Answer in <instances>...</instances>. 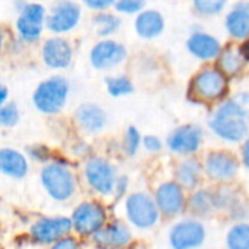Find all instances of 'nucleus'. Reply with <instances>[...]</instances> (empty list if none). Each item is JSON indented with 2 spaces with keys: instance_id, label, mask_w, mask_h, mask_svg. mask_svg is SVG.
I'll use <instances>...</instances> for the list:
<instances>
[{
  "instance_id": "1",
  "label": "nucleus",
  "mask_w": 249,
  "mask_h": 249,
  "mask_svg": "<svg viewBox=\"0 0 249 249\" xmlns=\"http://www.w3.org/2000/svg\"><path fill=\"white\" fill-rule=\"evenodd\" d=\"M40 180L47 195L59 202L71 199L76 189V178L71 169V161L60 154H54L53 160L43 166Z\"/></svg>"
},
{
  "instance_id": "2",
  "label": "nucleus",
  "mask_w": 249,
  "mask_h": 249,
  "mask_svg": "<svg viewBox=\"0 0 249 249\" xmlns=\"http://www.w3.org/2000/svg\"><path fill=\"white\" fill-rule=\"evenodd\" d=\"M71 92V84L69 81L62 75H53L46 79H43L34 89L31 100L33 106L37 111L54 116L59 114L69 98Z\"/></svg>"
},
{
  "instance_id": "3",
  "label": "nucleus",
  "mask_w": 249,
  "mask_h": 249,
  "mask_svg": "<svg viewBox=\"0 0 249 249\" xmlns=\"http://www.w3.org/2000/svg\"><path fill=\"white\" fill-rule=\"evenodd\" d=\"M227 89V76L218 68H204L191 78L188 98L195 104L214 103L224 98Z\"/></svg>"
},
{
  "instance_id": "4",
  "label": "nucleus",
  "mask_w": 249,
  "mask_h": 249,
  "mask_svg": "<svg viewBox=\"0 0 249 249\" xmlns=\"http://www.w3.org/2000/svg\"><path fill=\"white\" fill-rule=\"evenodd\" d=\"M15 8L18 11V18L15 21L17 37L24 44H36L41 40L46 30L47 9L38 2L27 0H17Z\"/></svg>"
},
{
  "instance_id": "5",
  "label": "nucleus",
  "mask_w": 249,
  "mask_h": 249,
  "mask_svg": "<svg viewBox=\"0 0 249 249\" xmlns=\"http://www.w3.org/2000/svg\"><path fill=\"white\" fill-rule=\"evenodd\" d=\"M211 131L227 142H240L248 135V122L234 110L230 101H224L210 119Z\"/></svg>"
},
{
  "instance_id": "6",
  "label": "nucleus",
  "mask_w": 249,
  "mask_h": 249,
  "mask_svg": "<svg viewBox=\"0 0 249 249\" xmlns=\"http://www.w3.org/2000/svg\"><path fill=\"white\" fill-rule=\"evenodd\" d=\"M82 19V8L75 0H57L47 12L46 30L53 36H65L76 30Z\"/></svg>"
},
{
  "instance_id": "7",
  "label": "nucleus",
  "mask_w": 249,
  "mask_h": 249,
  "mask_svg": "<svg viewBox=\"0 0 249 249\" xmlns=\"http://www.w3.org/2000/svg\"><path fill=\"white\" fill-rule=\"evenodd\" d=\"M116 167L101 156L92 154L84 163V178L87 185L100 195H111L116 180Z\"/></svg>"
},
{
  "instance_id": "8",
  "label": "nucleus",
  "mask_w": 249,
  "mask_h": 249,
  "mask_svg": "<svg viewBox=\"0 0 249 249\" xmlns=\"http://www.w3.org/2000/svg\"><path fill=\"white\" fill-rule=\"evenodd\" d=\"M128 220L138 229H150L157 224L160 218V211L156 201L147 192H134L128 195L124 202Z\"/></svg>"
},
{
  "instance_id": "9",
  "label": "nucleus",
  "mask_w": 249,
  "mask_h": 249,
  "mask_svg": "<svg viewBox=\"0 0 249 249\" xmlns=\"http://www.w3.org/2000/svg\"><path fill=\"white\" fill-rule=\"evenodd\" d=\"M128 57V49L114 38H100L89 50V65L95 71H111Z\"/></svg>"
},
{
  "instance_id": "10",
  "label": "nucleus",
  "mask_w": 249,
  "mask_h": 249,
  "mask_svg": "<svg viewBox=\"0 0 249 249\" xmlns=\"http://www.w3.org/2000/svg\"><path fill=\"white\" fill-rule=\"evenodd\" d=\"M239 167L240 164L237 157L233 153L224 150L208 153L202 164V170L207 178L218 183L233 180L237 176Z\"/></svg>"
},
{
  "instance_id": "11",
  "label": "nucleus",
  "mask_w": 249,
  "mask_h": 249,
  "mask_svg": "<svg viewBox=\"0 0 249 249\" xmlns=\"http://www.w3.org/2000/svg\"><path fill=\"white\" fill-rule=\"evenodd\" d=\"M73 46L63 36H52L41 44V60L52 71H65L73 62Z\"/></svg>"
},
{
  "instance_id": "12",
  "label": "nucleus",
  "mask_w": 249,
  "mask_h": 249,
  "mask_svg": "<svg viewBox=\"0 0 249 249\" xmlns=\"http://www.w3.org/2000/svg\"><path fill=\"white\" fill-rule=\"evenodd\" d=\"M207 237L205 226L195 218L176 223L169 233L172 249H196L204 245Z\"/></svg>"
},
{
  "instance_id": "13",
  "label": "nucleus",
  "mask_w": 249,
  "mask_h": 249,
  "mask_svg": "<svg viewBox=\"0 0 249 249\" xmlns=\"http://www.w3.org/2000/svg\"><path fill=\"white\" fill-rule=\"evenodd\" d=\"M107 213L100 202L85 201L81 202L72 213V227L84 236L94 234L100 227L106 224Z\"/></svg>"
},
{
  "instance_id": "14",
  "label": "nucleus",
  "mask_w": 249,
  "mask_h": 249,
  "mask_svg": "<svg viewBox=\"0 0 249 249\" xmlns=\"http://www.w3.org/2000/svg\"><path fill=\"white\" fill-rule=\"evenodd\" d=\"M154 201L160 214L169 218L180 215L186 208L185 189L176 180H167L160 183L156 189Z\"/></svg>"
},
{
  "instance_id": "15",
  "label": "nucleus",
  "mask_w": 249,
  "mask_h": 249,
  "mask_svg": "<svg viewBox=\"0 0 249 249\" xmlns=\"http://www.w3.org/2000/svg\"><path fill=\"white\" fill-rule=\"evenodd\" d=\"M166 145L176 156H192L202 145V129L195 124H180L167 135Z\"/></svg>"
},
{
  "instance_id": "16",
  "label": "nucleus",
  "mask_w": 249,
  "mask_h": 249,
  "mask_svg": "<svg viewBox=\"0 0 249 249\" xmlns=\"http://www.w3.org/2000/svg\"><path fill=\"white\" fill-rule=\"evenodd\" d=\"M76 128L85 135H98L107 126V113L97 103H82L73 113Z\"/></svg>"
},
{
  "instance_id": "17",
  "label": "nucleus",
  "mask_w": 249,
  "mask_h": 249,
  "mask_svg": "<svg viewBox=\"0 0 249 249\" xmlns=\"http://www.w3.org/2000/svg\"><path fill=\"white\" fill-rule=\"evenodd\" d=\"M214 210L226 211L231 220L243 221L248 215V205L243 201L242 195L229 186H220L211 191Z\"/></svg>"
},
{
  "instance_id": "18",
  "label": "nucleus",
  "mask_w": 249,
  "mask_h": 249,
  "mask_svg": "<svg viewBox=\"0 0 249 249\" xmlns=\"http://www.w3.org/2000/svg\"><path fill=\"white\" fill-rule=\"evenodd\" d=\"M72 230L68 217H43L31 226V236L40 243H54Z\"/></svg>"
},
{
  "instance_id": "19",
  "label": "nucleus",
  "mask_w": 249,
  "mask_h": 249,
  "mask_svg": "<svg viewBox=\"0 0 249 249\" xmlns=\"http://www.w3.org/2000/svg\"><path fill=\"white\" fill-rule=\"evenodd\" d=\"M94 243L101 249H120L132 240L131 230L122 221H111L107 226L100 227L92 234Z\"/></svg>"
},
{
  "instance_id": "20",
  "label": "nucleus",
  "mask_w": 249,
  "mask_h": 249,
  "mask_svg": "<svg viewBox=\"0 0 249 249\" xmlns=\"http://www.w3.org/2000/svg\"><path fill=\"white\" fill-rule=\"evenodd\" d=\"M186 49L195 59L210 62L217 59V56L221 52V44L214 36L196 30L189 36L186 41Z\"/></svg>"
},
{
  "instance_id": "21",
  "label": "nucleus",
  "mask_w": 249,
  "mask_h": 249,
  "mask_svg": "<svg viewBox=\"0 0 249 249\" xmlns=\"http://www.w3.org/2000/svg\"><path fill=\"white\" fill-rule=\"evenodd\" d=\"M164 28H166V21L160 11L145 8L138 15H135L134 30L141 40H147V41L154 40L163 34Z\"/></svg>"
},
{
  "instance_id": "22",
  "label": "nucleus",
  "mask_w": 249,
  "mask_h": 249,
  "mask_svg": "<svg viewBox=\"0 0 249 249\" xmlns=\"http://www.w3.org/2000/svg\"><path fill=\"white\" fill-rule=\"evenodd\" d=\"M28 172L30 160L27 154L11 147L0 148V173L12 179H24Z\"/></svg>"
},
{
  "instance_id": "23",
  "label": "nucleus",
  "mask_w": 249,
  "mask_h": 249,
  "mask_svg": "<svg viewBox=\"0 0 249 249\" xmlns=\"http://www.w3.org/2000/svg\"><path fill=\"white\" fill-rule=\"evenodd\" d=\"M226 30L230 37L245 40L249 37V3L239 2L226 17Z\"/></svg>"
},
{
  "instance_id": "24",
  "label": "nucleus",
  "mask_w": 249,
  "mask_h": 249,
  "mask_svg": "<svg viewBox=\"0 0 249 249\" xmlns=\"http://www.w3.org/2000/svg\"><path fill=\"white\" fill-rule=\"evenodd\" d=\"M202 164L198 159L188 156L175 169V180L183 189H196L202 178Z\"/></svg>"
},
{
  "instance_id": "25",
  "label": "nucleus",
  "mask_w": 249,
  "mask_h": 249,
  "mask_svg": "<svg viewBox=\"0 0 249 249\" xmlns=\"http://www.w3.org/2000/svg\"><path fill=\"white\" fill-rule=\"evenodd\" d=\"M92 28L100 38H110L122 28V18L116 12L101 11L95 12L91 18Z\"/></svg>"
},
{
  "instance_id": "26",
  "label": "nucleus",
  "mask_w": 249,
  "mask_h": 249,
  "mask_svg": "<svg viewBox=\"0 0 249 249\" xmlns=\"http://www.w3.org/2000/svg\"><path fill=\"white\" fill-rule=\"evenodd\" d=\"M186 207L195 217H207L214 211L211 191L210 189H198L191 194L186 199Z\"/></svg>"
},
{
  "instance_id": "27",
  "label": "nucleus",
  "mask_w": 249,
  "mask_h": 249,
  "mask_svg": "<svg viewBox=\"0 0 249 249\" xmlns=\"http://www.w3.org/2000/svg\"><path fill=\"white\" fill-rule=\"evenodd\" d=\"M227 249H249V223L237 221L226 233Z\"/></svg>"
},
{
  "instance_id": "28",
  "label": "nucleus",
  "mask_w": 249,
  "mask_h": 249,
  "mask_svg": "<svg viewBox=\"0 0 249 249\" xmlns=\"http://www.w3.org/2000/svg\"><path fill=\"white\" fill-rule=\"evenodd\" d=\"M218 57V69L229 78V76H236L242 68H243V59L240 57L239 52L237 50H233V49H226L220 52V54L217 56Z\"/></svg>"
},
{
  "instance_id": "29",
  "label": "nucleus",
  "mask_w": 249,
  "mask_h": 249,
  "mask_svg": "<svg viewBox=\"0 0 249 249\" xmlns=\"http://www.w3.org/2000/svg\"><path fill=\"white\" fill-rule=\"evenodd\" d=\"M108 95L113 98L126 97L134 92V82L126 75H110L104 79Z\"/></svg>"
},
{
  "instance_id": "30",
  "label": "nucleus",
  "mask_w": 249,
  "mask_h": 249,
  "mask_svg": "<svg viewBox=\"0 0 249 249\" xmlns=\"http://www.w3.org/2000/svg\"><path fill=\"white\" fill-rule=\"evenodd\" d=\"M141 142H142V135L141 132L138 131L137 126L131 124V126L126 128L123 134V138H122V151L126 157H135L141 148Z\"/></svg>"
},
{
  "instance_id": "31",
  "label": "nucleus",
  "mask_w": 249,
  "mask_h": 249,
  "mask_svg": "<svg viewBox=\"0 0 249 249\" xmlns=\"http://www.w3.org/2000/svg\"><path fill=\"white\" fill-rule=\"evenodd\" d=\"M21 120V111L12 101L0 106V128H15Z\"/></svg>"
},
{
  "instance_id": "32",
  "label": "nucleus",
  "mask_w": 249,
  "mask_h": 249,
  "mask_svg": "<svg viewBox=\"0 0 249 249\" xmlns=\"http://www.w3.org/2000/svg\"><path fill=\"white\" fill-rule=\"evenodd\" d=\"M227 5V0H192V6L198 15L214 17L218 15Z\"/></svg>"
},
{
  "instance_id": "33",
  "label": "nucleus",
  "mask_w": 249,
  "mask_h": 249,
  "mask_svg": "<svg viewBox=\"0 0 249 249\" xmlns=\"http://www.w3.org/2000/svg\"><path fill=\"white\" fill-rule=\"evenodd\" d=\"M147 8L145 0H116L113 9L117 15L135 17Z\"/></svg>"
},
{
  "instance_id": "34",
  "label": "nucleus",
  "mask_w": 249,
  "mask_h": 249,
  "mask_svg": "<svg viewBox=\"0 0 249 249\" xmlns=\"http://www.w3.org/2000/svg\"><path fill=\"white\" fill-rule=\"evenodd\" d=\"M25 154H27L28 160H33V161L40 163V164H46V163L53 160L56 153L49 145L36 142V144H31V145L27 147Z\"/></svg>"
},
{
  "instance_id": "35",
  "label": "nucleus",
  "mask_w": 249,
  "mask_h": 249,
  "mask_svg": "<svg viewBox=\"0 0 249 249\" xmlns=\"http://www.w3.org/2000/svg\"><path fill=\"white\" fill-rule=\"evenodd\" d=\"M229 101L234 107V110L249 123V92H240L229 98Z\"/></svg>"
},
{
  "instance_id": "36",
  "label": "nucleus",
  "mask_w": 249,
  "mask_h": 249,
  "mask_svg": "<svg viewBox=\"0 0 249 249\" xmlns=\"http://www.w3.org/2000/svg\"><path fill=\"white\" fill-rule=\"evenodd\" d=\"M71 153H72V156H75V157H78V159L87 160L88 157L92 156V145H91L88 141H85V140H82V138H78V140H75V141L72 142V145H71Z\"/></svg>"
},
{
  "instance_id": "37",
  "label": "nucleus",
  "mask_w": 249,
  "mask_h": 249,
  "mask_svg": "<svg viewBox=\"0 0 249 249\" xmlns=\"http://www.w3.org/2000/svg\"><path fill=\"white\" fill-rule=\"evenodd\" d=\"M114 2L116 0H81V3L92 12L110 11L113 8Z\"/></svg>"
},
{
  "instance_id": "38",
  "label": "nucleus",
  "mask_w": 249,
  "mask_h": 249,
  "mask_svg": "<svg viewBox=\"0 0 249 249\" xmlns=\"http://www.w3.org/2000/svg\"><path fill=\"white\" fill-rule=\"evenodd\" d=\"M141 147H144L145 151L156 154L163 150V141L157 135H145V137H142Z\"/></svg>"
},
{
  "instance_id": "39",
  "label": "nucleus",
  "mask_w": 249,
  "mask_h": 249,
  "mask_svg": "<svg viewBox=\"0 0 249 249\" xmlns=\"http://www.w3.org/2000/svg\"><path fill=\"white\" fill-rule=\"evenodd\" d=\"M128 189H129V178L126 175H117L113 186V195L116 196V199H120L123 195H126Z\"/></svg>"
},
{
  "instance_id": "40",
  "label": "nucleus",
  "mask_w": 249,
  "mask_h": 249,
  "mask_svg": "<svg viewBox=\"0 0 249 249\" xmlns=\"http://www.w3.org/2000/svg\"><path fill=\"white\" fill-rule=\"evenodd\" d=\"M52 249H79L78 240L71 236H63L62 239L56 240Z\"/></svg>"
},
{
  "instance_id": "41",
  "label": "nucleus",
  "mask_w": 249,
  "mask_h": 249,
  "mask_svg": "<svg viewBox=\"0 0 249 249\" xmlns=\"http://www.w3.org/2000/svg\"><path fill=\"white\" fill-rule=\"evenodd\" d=\"M237 52H239L240 57L243 59V62H249V37L245 38V41L239 46Z\"/></svg>"
},
{
  "instance_id": "42",
  "label": "nucleus",
  "mask_w": 249,
  "mask_h": 249,
  "mask_svg": "<svg viewBox=\"0 0 249 249\" xmlns=\"http://www.w3.org/2000/svg\"><path fill=\"white\" fill-rule=\"evenodd\" d=\"M242 163L249 170V138L243 142V147H242Z\"/></svg>"
},
{
  "instance_id": "43",
  "label": "nucleus",
  "mask_w": 249,
  "mask_h": 249,
  "mask_svg": "<svg viewBox=\"0 0 249 249\" xmlns=\"http://www.w3.org/2000/svg\"><path fill=\"white\" fill-rule=\"evenodd\" d=\"M6 101H9V88L0 82V106H3Z\"/></svg>"
},
{
  "instance_id": "44",
  "label": "nucleus",
  "mask_w": 249,
  "mask_h": 249,
  "mask_svg": "<svg viewBox=\"0 0 249 249\" xmlns=\"http://www.w3.org/2000/svg\"><path fill=\"white\" fill-rule=\"evenodd\" d=\"M5 47H6V31L3 27H0V54H2Z\"/></svg>"
}]
</instances>
